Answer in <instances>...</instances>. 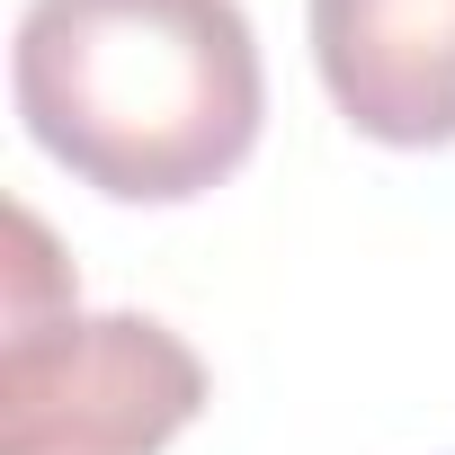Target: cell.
I'll use <instances>...</instances> for the list:
<instances>
[{
	"instance_id": "1",
	"label": "cell",
	"mask_w": 455,
	"mask_h": 455,
	"mask_svg": "<svg viewBox=\"0 0 455 455\" xmlns=\"http://www.w3.org/2000/svg\"><path fill=\"white\" fill-rule=\"evenodd\" d=\"M10 90L28 134L125 205L205 196L251 161L268 116L242 0H28Z\"/></svg>"
},
{
	"instance_id": "2",
	"label": "cell",
	"mask_w": 455,
	"mask_h": 455,
	"mask_svg": "<svg viewBox=\"0 0 455 455\" xmlns=\"http://www.w3.org/2000/svg\"><path fill=\"white\" fill-rule=\"evenodd\" d=\"M205 411L196 348L152 313H45L10 295L0 455H161Z\"/></svg>"
},
{
	"instance_id": "3",
	"label": "cell",
	"mask_w": 455,
	"mask_h": 455,
	"mask_svg": "<svg viewBox=\"0 0 455 455\" xmlns=\"http://www.w3.org/2000/svg\"><path fill=\"white\" fill-rule=\"evenodd\" d=\"M313 63L375 143H455V0H313Z\"/></svg>"
}]
</instances>
